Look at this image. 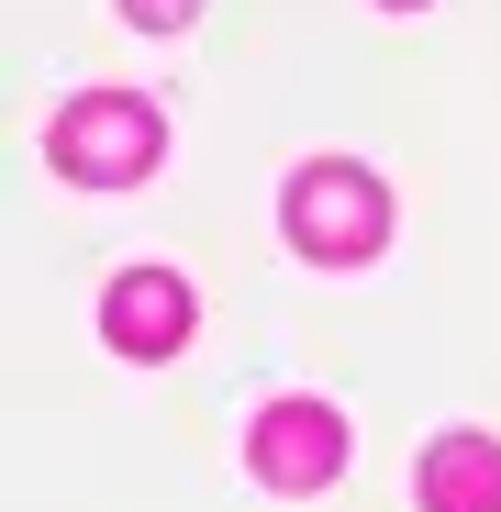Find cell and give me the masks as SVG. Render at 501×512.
Returning <instances> with one entry per match:
<instances>
[{
    "label": "cell",
    "instance_id": "1",
    "mask_svg": "<svg viewBox=\"0 0 501 512\" xmlns=\"http://www.w3.org/2000/svg\"><path fill=\"white\" fill-rule=\"evenodd\" d=\"M279 212H290V245L323 256V268H357V256L390 245V190H379V167H357V156H312L301 179L279 190Z\"/></svg>",
    "mask_w": 501,
    "mask_h": 512
},
{
    "label": "cell",
    "instance_id": "5",
    "mask_svg": "<svg viewBox=\"0 0 501 512\" xmlns=\"http://www.w3.org/2000/svg\"><path fill=\"white\" fill-rule=\"evenodd\" d=\"M412 490H424V512H501V446L490 435H435Z\"/></svg>",
    "mask_w": 501,
    "mask_h": 512
},
{
    "label": "cell",
    "instance_id": "6",
    "mask_svg": "<svg viewBox=\"0 0 501 512\" xmlns=\"http://www.w3.org/2000/svg\"><path fill=\"white\" fill-rule=\"evenodd\" d=\"M123 12H134L145 34H167V23H190V12H201V0H123Z\"/></svg>",
    "mask_w": 501,
    "mask_h": 512
},
{
    "label": "cell",
    "instance_id": "3",
    "mask_svg": "<svg viewBox=\"0 0 501 512\" xmlns=\"http://www.w3.org/2000/svg\"><path fill=\"white\" fill-rule=\"evenodd\" d=\"M245 457H257L268 490H323L334 457H346V423H334L323 401H268V412H257V435H245Z\"/></svg>",
    "mask_w": 501,
    "mask_h": 512
},
{
    "label": "cell",
    "instance_id": "4",
    "mask_svg": "<svg viewBox=\"0 0 501 512\" xmlns=\"http://www.w3.org/2000/svg\"><path fill=\"white\" fill-rule=\"evenodd\" d=\"M101 334L123 357H167L190 334V279H167V268H123L112 290H101Z\"/></svg>",
    "mask_w": 501,
    "mask_h": 512
},
{
    "label": "cell",
    "instance_id": "2",
    "mask_svg": "<svg viewBox=\"0 0 501 512\" xmlns=\"http://www.w3.org/2000/svg\"><path fill=\"white\" fill-rule=\"evenodd\" d=\"M156 145H167V123L134 90H90V101H67L45 123V156L67 167V179H90V190H134L145 167H156Z\"/></svg>",
    "mask_w": 501,
    "mask_h": 512
},
{
    "label": "cell",
    "instance_id": "7",
    "mask_svg": "<svg viewBox=\"0 0 501 512\" xmlns=\"http://www.w3.org/2000/svg\"><path fill=\"white\" fill-rule=\"evenodd\" d=\"M390 12H412V0H390Z\"/></svg>",
    "mask_w": 501,
    "mask_h": 512
}]
</instances>
